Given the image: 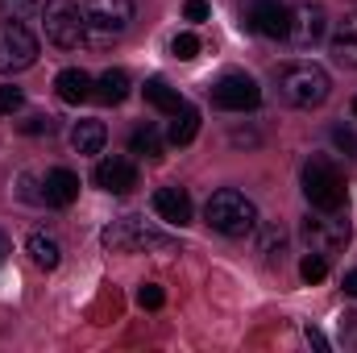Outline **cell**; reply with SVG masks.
Here are the masks:
<instances>
[{
    "label": "cell",
    "instance_id": "23",
    "mask_svg": "<svg viewBox=\"0 0 357 353\" xmlns=\"http://www.w3.org/2000/svg\"><path fill=\"white\" fill-rule=\"evenodd\" d=\"M282 250H287V229H282V225H262V233H258V254L278 258Z\"/></svg>",
    "mask_w": 357,
    "mask_h": 353
},
{
    "label": "cell",
    "instance_id": "32",
    "mask_svg": "<svg viewBox=\"0 0 357 353\" xmlns=\"http://www.w3.org/2000/svg\"><path fill=\"white\" fill-rule=\"evenodd\" d=\"M307 341H312L316 350H328V341H324V333H320V329H312V324H307Z\"/></svg>",
    "mask_w": 357,
    "mask_h": 353
},
{
    "label": "cell",
    "instance_id": "10",
    "mask_svg": "<svg viewBox=\"0 0 357 353\" xmlns=\"http://www.w3.org/2000/svg\"><path fill=\"white\" fill-rule=\"evenodd\" d=\"M324 29H328V13H324L320 4L303 0L299 8H291V29H287V38H291V42H295L299 50L316 46V42L324 38Z\"/></svg>",
    "mask_w": 357,
    "mask_h": 353
},
{
    "label": "cell",
    "instance_id": "24",
    "mask_svg": "<svg viewBox=\"0 0 357 353\" xmlns=\"http://www.w3.org/2000/svg\"><path fill=\"white\" fill-rule=\"evenodd\" d=\"M171 54H175L178 63H191V59L199 54V38H195V33H175V38H171Z\"/></svg>",
    "mask_w": 357,
    "mask_h": 353
},
{
    "label": "cell",
    "instance_id": "15",
    "mask_svg": "<svg viewBox=\"0 0 357 353\" xmlns=\"http://www.w3.org/2000/svg\"><path fill=\"white\" fill-rule=\"evenodd\" d=\"M54 91L67 104H84V100H91V91H96V80H91L88 71H79V67H67V71H59Z\"/></svg>",
    "mask_w": 357,
    "mask_h": 353
},
{
    "label": "cell",
    "instance_id": "7",
    "mask_svg": "<svg viewBox=\"0 0 357 353\" xmlns=\"http://www.w3.org/2000/svg\"><path fill=\"white\" fill-rule=\"evenodd\" d=\"M38 63V38L21 21L0 25V75H21Z\"/></svg>",
    "mask_w": 357,
    "mask_h": 353
},
{
    "label": "cell",
    "instance_id": "12",
    "mask_svg": "<svg viewBox=\"0 0 357 353\" xmlns=\"http://www.w3.org/2000/svg\"><path fill=\"white\" fill-rule=\"evenodd\" d=\"M96 183H100L104 191H112V195H129L142 179H137V167H133L129 158L112 154V158H104V163L96 167Z\"/></svg>",
    "mask_w": 357,
    "mask_h": 353
},
{
    "label": "cell",
    "instance_id": "20",
    "mask_svg": "<svg viewBox=\"0 0 357 353\" xmlns=\"http://www.w3.org/2000/svg\"><path fill=\"white\" fill-rule=\"evenodd\" d=\"M333 59H337L341 67H357V17L341 21V29H337V38H333Z\"/></svg>",
    "mask_w": 357,
    "mask_h": 353
},
{
    "label": "cell",
    "instance_id": "14",
    "mask_svg": "<svg viewBox=\"0 0 357 353\" xmlns=\"http://www.w3.org/2000/svg\"><path fill=\"white\" fill-rule=\"evenodd\" d=\"M154 212L167 225H187L191 220V195L183 187H158L154 191Z\"/></svg>",
    "mask_w": 357,
    "mask_h": 353
},
{
    "label": "cell",
    "instance_id": "18",
    "mask_svg": "<svg viewBox=\"0 0 357 353\" xmlns=\"http://www.w3.org/2000/svg\"><path fill=\"white\" fill-rule=\"evenodd\" d=\"M25 254L33 258V266H42V270H54V266L63 262V250H59V241H54V237H46V233H29V241H25Z\"/></svg>",
    "mask_w": 357,
    "mask_h": 353
},
{
    "label": "cell",
    "instance_id": "34",
    "mask_svg": "<svg viewBox=\"0 0 357 353\" xmlns=\"http://www.w3.org/2000/svg\"><path fill=\"white\" fill-rule=\"evenodd\" d=\"M354 117H357V96H354Z\"/></svg>",
    "mask_w": 357,
    "mask_h": 353
},
{
    "label": "cell",
    "instance_id": "6",
    "mask_svg": "<svg viewBox=\"0 0 357 353\" xmlns=\"http://www.w3.org/2000/svg\"><path fill=\"white\" fill-rule=\"evenodd\" d=\"M42 29L59 50H75L84 42V4L79 0H46L42 4Z\"/></svg>",
    "mask_w": 357,
    "mask_h": 353
},
{
    "label": "cell",
    "instance_id": "9",
    "mask_svg": "<svg viewBox=\"0 0 357 353\" xmlns=\"http://www.w3.org/2000/svg\"><path fill=\"white\" fill-rule=\"evenodd\" d=\"M349 220H341L337 212H324V216H307L303 220V241L316 250V254H337L349 246Z\"/></svg>",
    "mask_w": 357,
    "mask_h": 353
},
{
    "label": "cell",
    "instance_id": "25",
    "mask_svg": "<svg viewBox=\"0 0 357 353\" xmlns=\"http://www.w3.org/2000/svg\"><path fill=\"white\" fill-rule=\"evenodd\" d=\"M299 274H303V283H324V278H328V258H324V254L303 258V262H299Z\"/></svg>",
    "mask_w": 357,
    "mask_h": 353
},
{
    "label": "cell",
    "instance_id": "17",
    "mask_svg": "<svg viewBox=\"0 0 357 353\" xmlns=\"http://www.w3.org/2000/svg\"><path fill=\"white\" fill-rule=\"evenodd\" d=\"M104 142H108L104 121H79V125L71 129V146H75L79 154H100V150H104Z\"/></svg>",
    "mask_w": 357,
    "mask_h": 353
},
{
    "label": "cell",
    "instance_id": "22",
    "mask_svg": "<svg viewBox=\"0 0 357 353\" xmlns=\"http://www.w3.org/2000/svg\"><path fill=\"white\" fill-rule=\"evenodd\" d=\"M129 150L133 154H142V158H162V133L154 129V125H142V129H133V137H129Z\"/></svg>",
    "mask_w": 357,
    "mask_h": 353
},
{
    "label": "cell",
    "instance_id": "31",
    "mask_svg": "<svg viewBox=\"0 0 357 353\" xmlns=\"http://www.w3.org/2000/svg\"><path fill=\"white\" fill-rule=\"evenodd\" d=\"M183 13H187V21H208V4L204 0H187Z\"/></svg>",
    "mask_w": 357,
    "mask_h": 353
},
{
    "label": "cell",
    "instance_id": "26",
    "mask_svg": "<svg viewBox=\"0 0 357 353\" xmlns=\"http://www.w3.org/2000/svg\"><path fill=\"white\" fill-rule=\"evenodd\" d=\"M137 303H142V308H150V312H158V308L167 303V291H162L158 283H142V291H137Z\"/></svg>",
    "mask_w": 357,
    "mask_h": 353
},
{
    "label": "cell",
    "instance_id": "21",
    "mask_svg": "<svg viewBox=\"0 0 357 353\" xmlns=\"http://www.w3.org/2000/svg\"><path fill=\"white\" fill-rule=\"evenodd\" d=\"M195 133H199V112L183 100V108L171 117V142H175V146H187Z\"/></svg>",
    "mask_w": 357,
    "mask_h": 353
},
{
    "label": "cell",
    "instance_id": "13",
    "mask_svg": "<svg viewBox=\"0 0 357 353\" xmlns=\"http://www.w3.org/2000/svg\"><path fill=\"white\" fill-rule=\"evenodd\" d=\"M75 195H79V175L75 171H67V167L46 171V179H42V200L46 204L67 208V204H75Z\"/></svg>",
    "mask_w": 357,
    "mask_h": 353
},
{
    "label": "cell",
    "instance_id": "19",
    "mask_svg": "<svg viewBox=\"0 0 357 353\" xmlns=\"http://www.w3.org/2000/svg\"><path fill=\"white\" fill-rule=\"evenodd\" d=\"M142 91H146V104H154V108H158V112H167V117H175L178 108H183V96H178L167 80H158V75H154V80H146V88H142Z\"/></svg>",
    "mask_w": 357,
    "mask_h": 353
},
{
    "label": "cell",
    "instance_id": "5",
    "mask_svg": "<svg viewBox=\"0 0 357 353\" xmlns=\"http://www.w3.org/2000/svg\"><path fill=\"white\" fill-rule=\"evenodd\" d=\"M100 241H104V250H112V254H137V250H175V241H171V237H162L158 229H150V225H146V220H137V216L112 220V225L100 233Z\"/></svg>",
    "mask_w": 357,
    "mask_h": 353
},
{
    "label": "cell",
    "instance_id": "28",
    "mask_svg": "<svg viewBox=\"0 0 357 353\" xmlns=\"http://www.w3.org/2000/svg\"><path fill=\"white\" fill-rule=\"evenodd\" d=\"M50 129H54V117H46V112H33L21 121V133H50Z\"/></svg>",
    "mask_w": 357,
    "mask_h": 353
},
{
    "label": "cell",
    "instance_id": "1",
    "mask_svg": "<svg viewBox=\"0 0 357 353\" xmlns=\"http://www.w3.org/2000/svg\"><path fill=\"white\" fill-rule=\"evenodd\" d=\"M204 220H208V229L220 233V237H245V233L258 229V208H254V200L241 195L237 187H220V191L208 195Z\"/></svg>",
    "mask_w": 357,
    "mask_h": 353
},
{
    "label": "cell",
    "instance_id": "29",
    "mask_svg": "<svg viewBox=\"0 0 357 353\" xmlns=\"http://www.w3.org/2000/svg\"><path fill=\"white\" fill-rule=\"evenodd\" d=\"M333 142H337V150H345L349 158H357V133H354V129L337 125V129H333Z\"/></svg>",
    "mask_w": 357,
    "mask_h": 353
},
{
    "label": "cell",
    "instance_id": "33",
    "mask_svg": "<svg viewBox=\"0 0 357 353\" xmlns=\"http://www.w3.org/2000/svg\"><path fill=\"white\" fill-rule=\"evenodd\" d=\"M341 287H345V295H357V270H349V274L341 278Z\"/></svg>",
    "mask_w": 357,
    "mask_h": 353
},
{
    "label": "cell",
    "instance_id": "3",
    "mask_svg": "<svg viewBox=\"0 0 357 353\" xmlns=\"http://www.w3.org/2000/svg\"><path fill=\"white\" fill-rule=\"evenodd\" d=\"M133 21V0H84V42L108 46Z\"/></svg>",
    "mask_w": 357,
    "mask_h": 353
},
{
    "label": "cell",
    "instance_id": "16",
    "mask_svg": "<svg viewBox=\"0 0 357 353\" xmlns=\"http://www.w3.org/2000/svg\"><path fill=\"white\" fill-rule=\"evenodd\" d=\"M100 104H121L125 96H129V75L121 71V67H108L100 80H96V91H91Z\"/></svg>",
    "mask_w": 357,
    "mask_h": 353
},
{
    "label": "cell",
    "instance_id": "4",
    "mask_svg": "<svg viewBox=\"0 0 357 353\" xmlns=\"http://www.w3.org/2000/svg\"><path fill=\"white\" fill-rule=\"evenodd\" d=\"M303 195L316 212H337L345 204V175L333 158H312L303 167Z\"/></svg>",
    "mask_w": 357,
    "mask_h": 353
},
{
    "label": "cell",
    "instance_id": "11",
    "mask_svg": "<svg viewBox=\"0 0 357 353\" xmlns=\"http://www.w3.org/2000/svg\"><path fill=\"white\" fill-rule=\"evenodd\" d=\"M245 21L250 29H258L262 38H287L291 29V8L278 0H250L245 4Z\"/></svg>",
    "mask_w": 357,
    "mask_h": 353
},
{
    "label": "cell",
    "instance_id": "2",
    "mask_svg": "<svg viewBox=\"0 0 357 353\" xmlns=\"http://www.w3.org/2000/svg\"><path fill=\"white\" fill-rule=\"evenodd\" d=\"M328 71L316 63H287L278 71V96L291 108H320L328 100Z\"/></svg>",
    "mask_w": 357,
    "mask_h": 353
},
{
    "label": "cell",
    "instance_id": "8",
    "mask_svg": "<svg viewBox=\"0 0 357 353\" xmlns=\"http://www.w3.org/2000/svg\"><path fill=\"white\" fill-rule=\"evenodd\" d=\"M212 104L225 108V112H250V108L262 104V88H258L250 75L229 71V75H220V80L212 84Z\"/></svg>",
    "mask_w": 357,
    "mask_h": 353
},
{
    "label": "cell",
    "instance_id": "27",
    "mask_svg": "<svg viewBox=\"0 0 357 353\" xmlns=\"http://www.w3.org/2000/svg\"><path fill=\"white\" fill-rule=\"evenodd\" d=\"M33 8H38V0H0V13H4V21H25Z\"/></svg>",
    "mask_w": 357,
    "mask_h": 353
},
{
    "label": "cell",
    "instance_id": "30",
    "mask_svg": "<svg viewBox=\"0 0 357 353\" xmlns=\"http://www.w3.org/2000/svg\"><path fill=\"white\" fill-rule=\"evenodd\" d=\"M21 104H25L21 88H13V84H8V88H0V112H4V117H8V112H17Z\"/></svg>",
    "mask_w": 357,
    "mask_h": 353
}]
</instances>
